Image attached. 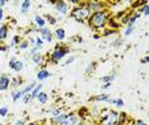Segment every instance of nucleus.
Wrapping results in <instances>:
<instances>
[{
	"instance_id": "0eeeda50",
	"label": "nucleus",
	"mask_w": 149,
	"mask_h": 125,
	"mask_svg": "<svg viewBox=\"0 0 149 125\" xmlns=\"http://www.w3.org/2000/svg\"><path fill=\"white\" fill-rule=\"evenodd\" d=\"M88 8H89V10L92 13L102 12L104 10V4L102 1H91V3H88Z\"/></svg>"
},
{
	"instance_id": "9b49d317",
	"label": "nucleus",
	"mask_w": 149,
	"mask_h": 125,
	"mask_svg": "<svg viewBox=\"0 0 149 125\" xmlns=\"http://www.w3.org/2000/svg\"><path fill=\"white\" fill-rule=\"evenodd\" d=\"M55 9L60 13V14L65 15L68 13V4H66V1H56L55 3Z\"/></svg>"
},
{
	"instance_id": "79ce46f5",
	"label": "nucleus",
	"mask_w": 149,
	"mask_h": 125,
	"mask_svg": "<svg viewBox=\"0 0 149 125\" xmlns=\"http://www.w3.org/2000/svg\"><path fill=\"white\" fill-rule=\"evenodd\" d=\"M6 50H8V49H6V47H3V46H0V51H6Z\"/></svg>"
},
{
	"instance_id": "4468645a",
	"label": "nucleus",
	"mask_w": 149,
	"mask_h": 125,
	"mask_svg": "<svg viewBox=\"0 0 149 125\" xmlns=\"http://www.w3.org/2000/svg\"><path fill=\"white\" fill-rule=\"evenodd\" d=\"M32 61L35 64H37V65H42L43 64V55L42 54H40V52L33 54L32 55Z\"/></svg>"
},
{
	"instance_id": "7c9ffc66",
	"label": "nucleus",
	"mask_w": 149,
	"mask_h": 125,
	"mask_svg": "<svg viewBox=\"0 0 149 125\" xmlns=\"http://www.w3.org/2000/svg\"><path fill=\"white\" fill-rule=\"evenodd\" d=\"M46 18H47V21L50 22V24H51V26L56 24V18H54V17H51V15H47Z\"/></svg>"
},
{
	"instance_id": "c85d7f7f",
	"label": "nucleus",
	"mask_w": 149,
	"mask_h": 125,
	"mask_svg": "<svg viewBox=\"0 0 149 125\" xmlns=\"http://www.w3.org/2000/svg\"><path fill=\"white\" fill-rule=\"evenodd\" d=\"M18 47H19L21 50H26V49H28V47H29V42H28V41H23V42L19 43Z\"/></svg>"
},
{
	"instance_id": "f257e3e1",
	"label": "nucleus",
	"mask_w": 149,
	"mask_h": 125,
	"mask_svg": "<svg viewBox=\"0 0 149 125\" xmlns=\"http://www.w3.org/2000/svg\"><path fill=\"white\" fill-rule=\"evenodd\" d=\"M107 19H108V13L106 10L94 12L91 14L89 18H88V24L94 29H101L106 26Z\"/></svg>"
},
{
	"instance_id": "1a4fd4ad",
	"label": "nucleus",
	"mask_w": 149,
	"mask_h": 125,
	"mask_svg": "<svg viewBox=\"0 0 149 125\" xmlns=\"http://www.w3.org/2000/svg\"><path fill=\"white\" fill-rule=\"evenodd\" d=\"M140 13L139 12H136V13H133V14H130V15H127L126 18L124 19V23L126 24L127 27H133L134 26V23H135V21H136L138 18H140Z\"/></svg>"
},
{
	"instance_id": "4be33fe9",
	"label": "nucleus",
	"mask_w": 149,
	"mask_h": 125,
	"mask_svg": "<svg viewBox=\"0 0 149 125\" xmlns=\"http://www.w3.org/2000/svg\"><path fill=\"white\" fill-rule=\"evenodd\" d=\"M41 89H42V84H38V86H36L35 88H33V91L31 92L32 98H36V97H37V94H38L40 92H41Z\"/></svg>"
},
{
	"instance_id": "423d86ee",
	"label": "nucleus",
	"mask_w": 149,
	"mask_h": 125,
	"mask_svg": "<svg viewBox=\"0 0 149 125\" xmlns=\"http://www.w3.org/2000/svg\"><path fill=\"white\" fill-rule=\"evenodd\" d=\"M37 31H38V33H41L42 41H46V42H51L52 41V33H51V31H50L49 28L43 27V28H38Z\"/></svg>"
},
{
	"instance_id": "412c9836",
	"label": "nucleus",
	"mask_w": 149,
	"mask_h": 125,
	"mask_svg": "<svg viewBox=\"0 0 149 125\" xmlns=\"http://www.w3.org/2000/svg\"><path fill=\"white\" fill-rule=\"evenodd\" d=\"M93 101H104V102H107L108 100H110V94H98V96L96 97H93L92 98Z\"/></svg>"
},
{
	"instance_id": "2f4dec72",
	"label": "nucleus",
	"mask_w": 149,
	"mask_h": 125,
	"mask_svg": "<svg viewBox=\"0 0 149 125\" xmlns=\"http://www.w3.org/2000/svg\"><path fill=\"white\" fill-rule=\"evenodd\" d=\"M133 32H134V26L133 27H127L126 31H125V36H130Z\"/></svg>"
},
{
	"instance_id": "f8f14e48",
	"label": "nucleus",
	"mask_w": 149,
	"mask_h": 125,
	"mask_svg": "<svg viewBox=\"0 0 149 125\" xmlns=\"http://www.w3.org/2000/svg\"><path fill=\"white\" fill-rule=\"evenodd\" d=\"M65 117H66V114L61 112L60 115H57V116H52L51 117V123L55 124V125H61V123L65 120Z\"/></svg>"
},
{
	"instance_id": "a211bd4d",
	"label": "nucleus",
	"mask_w": 149,
	"mask_h": 125,
	"mask_svg": "<svg viewBox=\"0 0 149 125\" xmlns=\"http://www.w3.org/2000/svg\"><path fill=\"white\" fill-rule=\"evenodd\" d=\"M29 8H31V1L29 0H24V1L22 3V6H21V12L23 14H27L29 10Z\"/></svg>"
},
{
	"instance_id": "bb28decb",
	"label": "nucleus",
	"mask_w": 149,
	"mask_h": 125,
	"mask_svg": "<svg viewBox=\"0 0 149 125\" xmlns=\"http://www.w3.org/2000/svg\"><path fill=\"white\" fill-rule=\"evenodd\" d=\"M139 13H140V14H144L145 17L148 15V3H147V4H144L143 6H141L140 10H139Z\"/></svg>"
},
{
	"instance_id": "ea45409f",
	"label": "nucleus",
	"mask_w": 149,
	"mask_h": 125,
	"mask_svg": "<svg viewBox=\"0 0 149 125\" xmlns=\"http://www.w3.org/2000/svg\"><path fill=\"white\" fill-rule=\"evenodd\" d=\"M5 4H6V1H4V0H0V9H1Z\"/></svg>"
},
{
	"instance_id": "c9c22d12",
	"label": "nucleus",
	"mask_w": 149,
	"mask_h": 125,
	"mask_svg": "<svg viewBox=\"0 0 149 125\" xmlns=\"http://www.w3.org/2000/svg\"><path fill=\"white\" fill-rule=\"evenodd\" d=\"M94 69V63H92V64H89V65L87 66V70H86V73H91L92 70Z\"/></svg>"
},
{
	"instance_id": "6e6552de",
	"label": "nucleus",
	"mask_w": 149,
	"mask_h": 125,
	"mask_svg": "<svg viewBox=\"0 0 149 125\" xmlns=\"http://www.w3.org/2000/svg\"><path fill=\"white\" fill-rule=\"evenodd\" d=\"M79 120L80 119L77 114H69V115H66L65 120L61 123V125H77V123Z\"/></svg>"
},
{
	"instance_id": "473e14b6",
	"label": "nucleus",
	"mask_w": 149,
	"mask_h": 125,
	"mask_svg": "<svg viewBox=\"0 0 149 125\" xmlns=\"http://www.w3.org/2000/svg\"><path fill=\"white\" fill-rule=\"evenodd\" d=\"M74 60H75V57H74V56H70V57H69V59H68V60H66V61H65V63H64V66H66V65H69V64H72V63L74 61Z\"/></svg>"
},
{
	"instance_id": "58836bf2",
	"label": "nucleus",
	"mask_w": 149,
	"mask_h": 125,
	"mask_svg": "<svg viewBox=\"0 0 149 125\" xmlns=\"http://www.w3.org/2000/svg\"><path fill=\"white\" fill-rule=\"evenodd\" d=\"M110 86H111V83H104L103 86H102V88L103 89H107V88H110Z\"/></svg>"
},
{
	"instance_id": "39448f33",
	"label": "nucleus",
	"mask_w": 149,
	"mask_h": 125,
	"mask_svg": "<svg viewBox=\"0 0 149 125\" xmlns=\"http://www.w3.org/2000/svg\"><path fill=\"white\" fill-rule=\"evenodd\" d=\"M9 68L13 69L17 73H19V72H22V69H23V63L14 56V57H12V59L9 60Z\"/></svg>"
},
{
	"instance_id": "c756f323",
	"label": "nucleus",
	"mask_w": 149,
	"mask_h": 125,
	"mask_svg": "<svg viewBox=\"0 0 149 125\" xmlns=\"http://www.w3.org/2000/svg\"><path fill=\"white\" fill-rule=\"evenodd\" d=\"M22 98H23V102H24V103H28L29 101L32 100V96H31V93H28V94H24Z\"/></svg>"
},
{
	"instance_id": "e433bc0d",
	"label": "nucleus",
	"mask_w": 149,
	"mask_h": 125,
	"mask_svg": "<svg viewBox=\"0 0 149 125\" xmlns=\"http://www.w3.org/2000/svg\"><path fill=\"white\" fill-rule=\"evenodd\" d=\"M14 125H24V120H22V119H19V120H17L15 121V124Z\"/></svg>"
},
{
	"instance_id": "f03ea898",
	"label": "nucleus",
	"mask_w": 149,
	"mask_h": 125,
	"mask_svg": "<svg viewBox=\"0 0 149 125\" xmlns=\"http://www.w3.org/2000/svg\"><path fill=\"white\" fill-rule=\"evenodd\" d=\"M91 14H92V12H91L89 8H88V3H84V4L77 6V8H74L70 15H72L77 22L83 23L86 19L89 18Z\"/></svg>"
},
{
	"instance_id": "20e7f679",
	"label": "nucleus",
	"mask_w": 149,
	"mask_h": 125,
	"mask_svg": "<svg viewBox=\"0 0 149 125\" xmlns=\"http://www.w3.org/2000/svg\"><path fill=\"white\" fill-rule=\"evenodd\" d=\"M69 52V47H63V46H56L54 52L51 54V61L54 64H57L63 59L66 54Z\"/></svg>"
},
{
	"instance_id": "37998d69",
	"label": "nucleus",
	"mask_w": 149,
	"mask_h": 125,
	"mask_svg": "<svg viewBox=\"0 0 149 125\" xmlns=\"http://www.w3.org/2000/svg\"><path fill=\"white\" fill-rule=\"evenodd\" d=\"M0 21H3V10L0 9Z\"/></svg>"
},
{
	"instance_id": "7ed1b4c3",
	"label": "nucleus",
	"mask_w": 149,
	"mask_h": 125,
	"mask_svg": "<svg viewBox=\"0 0 149 125\" xmlns=\"http://www.w3.org/2000/svg\"><path fill=\"white\" fill-rule=\"evenodd\" d=\"M118 123V112L113 110H107L101 115L100 125H117Z\"/></svg>"
},
{
	"instance_id": "4c0bfd02",
	"label": "nucleus",
	"mask_w": 149,
	"mask_h": 125,
	"mask_svg": "<svg viewBox=\"0 0 149 125\" xmlns=\"http://www.w3.org/2000/svg\"><path fill=\"white\" fill-rule=\"evenodd\" d=\"M134 125H147V124H145L143 120H136V121H135V124H134Z\"/></svg>"
},
{
	"instance_id": "f704fd0d",
	"label": "nucleus",
	"mask_w": 149,
	"mask_h": 125,
	"mask_svg": "<svg viewBox=\"0 0 149 125\" xmlns=\"http://www.w3.org/2000/svg\"><path fill=\"white\" fill-rule=\"evenodd\" d=\"M51 114H52V116H57V115L61 114V110L60 109H54V110H51Z\"/></svg>"
},
{
	"instance_id": "72a5a7b5",
	"label": "nucleus",
	"mask_w": 149,
	"mask_h": 125,
	"mask_svg": "<svg viewBox=\"0 0 149 125\" xmlns=\"http://www.w3.org/2000/svg\"><path fill=\"white\" fill-rule=\"evenodd\" d=\"M115 105H116L117 107H123L125 103H124V101L121 100V98H117V100H116V102H115Z\"/></svg>"
},
{
	"instance_id": "ddd939ff",
	"label": "nucleus",
	"mask_w": 149,
	"mask_h": 125,
	"mask_svg": "<svg viewBox=\"0 0 149 125\" xmlns=\"http://www.w3.org/2000/svg\"><path fill=\"white\" fill-rule=\"evenodd\" d=\"M49 77H50V72L49 70H46V69H42V70H40V72L37 73V80H40V82L47 79Z\"/></svg>"
},
{
	"instance_id": "dca6fc26",
	"label": "nucleus",
	"mask_w": 149,
	"mask_h": 125,
	"mask_svg": "<svg viewBox=\"0 0 149 125\" xmlns=\"http://www.w3.org/2000/svg\"><path fill=\"white\" fill-rule=\"evenodd\" d=\"M37 100H38V102H41V103H46L47 101H49V94L45 93V92H40L38 94H37V97H36Z\"/></svg>"
},
{
	"instance_id": "c03bdc74",
	"label": "nucleus",
	"mask_w": 149,
	"mask_h": 125,
	"mask_svg": "<svg viewBox=\"0 0 149 125\" xmlns=\"http://www.w3.org/2000/svg\"><path fill=\"white\" fill-rule=\"evenodd\" d=\"M28 125H38V124H37V123H29Z\"/></svg>"
},
{
	"instance_id": "2eb2a0df",
	"label": "nucleus",
	"mask_w": 149,
	"mask_h": 125,
	"mask_svg": "<svg viewBox=\"0 0 149 125\" xmlns=\"http://www.w3.org/2000/svg\"><path fill=\"white\" fill-rule=\"evenodd\" d=\"M55 37L57 38V41H63V40H65V29L57 28L55 31Z\"/></svg>"
},
{
	"instance_id": "aec40b11",
	"label": "nucleus",
	"mask_w": 149,
	"mask_h": 125,
	"mask_svg": "<svg viewBox=\"0 0 149 125\" xmlns=\"http://www.w3.org/2000/svg\"><path fill=\"white\" fill-rule=\"evenodd\" d=\"M36 87V83H32V84H29V86H27V87H24L23 89H21V93H22V97L24 96V94H28V93H31L32 91H33V88Z\"/></svg>"
},
{
	"instance_id": "a19ab883",
	"label": "nucleus",
	"mask_w": 149,
	"mask_h": 125,
	"mask_svg": "<svg viewBox=\"0 0 149 125\" xmlns=\"http://www.w3.org/2000/svg\"><path fill=\"white\" fill-rule=\"evenodd\" d=\"M141 63H143V64H147V63H148V56L143 57V59H141Z\"/></svg>"
},
{
	"instance_id": "393cba45",
	"label": "nucleus",
	"mask_w": 149,
	"mask_h": 125,
	"mask_svg": "<svg viewBox=\"0 0 149 125\" xmlns=\"http://www.w3.org/2000/svg\"><path fill=\"white\" fill-rule=\"evenodd\" d=\"M12 98H13V101H18L19 98H22V93H21V91H14V92H13V94H12Z\"/></svg>"
},
{
	"instance_id": "b1692460",
	"label": "nucleus",
	"mask_w": 149,
	"mask_h": 125,
	"mask_svg": "<svg viewBox=\"0 0 149 125\" xmlns=\"http://www.w3.org/2000/svg\"><path fill=\"white\" fill-rule=\"evenodd\" d=\"M19 43H21V37H19L18 35L13 36L12 42H10V47H14V46H17V45H19Z\"/></svg>"
},
{
	"instance_id": "cd10ccee",
	"label": "nucleus",
	"mask_w": 149,
	"mask_h": 125,
	"mask_svg": "<svg viewBox=\"0 0 149 125\" xmlns=\"http://www.w3.org/2000/svg\"><path fill=\"white\" fill-rule=\"evenodd\" d=\"M35 46H36V47H40V49H41V47L43 46V41H42L41 37H37V38L35 40Z\"/></svg>"
},
{
	"instance_id": "a18cd8bd",
	"label": "nucleus",
	"mask_w": 149,
	"mask_h": 125,
	"mask_svg": "<svg viewBox=\"0 0 149 125\" xmlns=\"http://www.w3.org/2000/svg\"><path fill=\"white\" fill-rule=\"evenodd\" d=\"M0 125H3V124H0Z\"/></svg>"
},
{
	"instance_id": "9d476101",
	"label": "nucleus",
	"mask_w": 149,
	"mask_h": 125,
	"mask_svg": "<svg viewBox=\"0 0 149 125\" xmlns=\"http://www.w3.org/2000/svg\"><path fill=\"white\" fill-rule=\"evenodd\" d=\"M10 87V78L5 74L0 77V91H6Z\"/></svg>"
},
{
	"instance_id": "5701e85b",
	"label": "nucleus",
	"mask_w": 149,
	"mask_h": 125,
	"mask_svg": "<svg viewBox=\"0 0 149 125\" xmlns=\"http://www.w3.org/2000/svg\"><path fill=\"white\" fill-rule=\"evenodd\" d=\"M116 78V75H115V74L112 73L111 74V75H106V77H102V78H101V80H102L103 83H111L112 82V80Z\"/></svg>"
},
{
	"instance_id": "f3484780",
	"label": "nucleus",
	"mask_w": 149,
	"mask_h": 125,
	"mask_svg": "<svg viewBox=\"0 0 149 125\" xmlns=\"http://www.w3.org/2000/svg\"><path fill=\"white\" fill-rule=\"evenodd\" d=\"M35 21H36V24L38 26V28H43V27L46 26V21L42 18L41 15H38V14L35 15Z\"/></svg>"
},
{
	"instance_id": "a878e982",
	"label": "nucleus",
	"mask_w": 149,
	"mask_h": 125,
	"mask_svg": "<svg viewBox=\"0 0 149 125\" xmlns=\"http://www.w3.org/2000/svg\"><path fill=\"white\" fill-rule=\"evenodd\" d=\"M8 112H9L8 106H4V107H1V109H0V116H1V117H5L6 115H8Z\"/></svg>"
},
{
	"instance_id": "6ab92c4d",
	"label": "nucleus",
	"mask_w": 149,
	"mask_h": 125,
	"mask_svg": "<svg viewBox=\"0 0 149 125\" xmlns=\"http://www.w3.org/2000/svg\"><path fill=\"white\" fill-rule=\"evenodd\" d=\"M6 37H8V27L5 24H3L0 27V41H3V40H5Z\"/></svg>"
}]
</instances>
